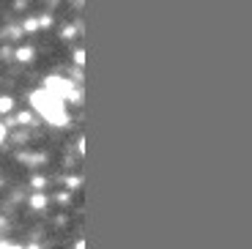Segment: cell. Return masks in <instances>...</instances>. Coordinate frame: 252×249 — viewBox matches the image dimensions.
<instances>
[{
	"instance_id": "1",
	"label": "cell",
	"mask_w": 252,
	"mask_h": 249,
	"mask_svg": "<svg viewBox=\"0 0 252 249\" xmlns=\"http://www.w3.org/2000/svg\"><path fill=\"white\" fill-rule=\"evenodd\" d=\"M31 104H33V110L47 121V124H52V126H66V124H69V112H66L63 99H58L55 93H50L47 88L33 91V93H31Z\"/></svg>"
},
{
	"instance_id": "2",
	"label": "cell",
	"mask_w": 252,
	"mask_h": 249,
	"mask_svg": "<svg viewBox=\"0 0 252 249\" xmlns=\"http://www.w3.org/2000/svg\"><path fill=\"white\" fill-rule=\"evenodd\" d=\"M44 88L50 91V93H55L58 99H69V96L74 93L71 82L63 80V77H47V80H44Z\"/></svg>"
},
{
	"instance_id": "3",
	"label": "cell",
	"mask_w": 252,
	"mask_h": 249,
	"mask_svg": "<svg viewBox=\"0 0 252 249\" xmlns=\"http://www.w3.org/2000/svg\"><path fill=\"white\" fill-rule=\"evenodd\" d=\"M33 58H36L33 47H19V50H17V61H19V63H31Z\"/></svg>"
},
{
	"instance_id": "4",
	"label": "cell",
	"mask_w": 252,
	"mask_h": 249,
	"mask_svg": "<svg viewBox=\"0 0 252 249\" xmlns=\"http://www.w3.org/2000/svg\"><path fill=\"white\" fill-rule=\"evenodd\" d=\"M14 110V99L11 96H0V112H11Z\"/></svg>"
},
{
	"instance_id": "5",
	"label": "cell",
	"mask_w": 252,
	"mask_h": 249,
	"mask_svg": "<svg viewBox=\"0 0 252 249\" xmlns=\"http://www.w3.org/2000/svg\"><path fill=\"white\" fill-rule=\"evenodd\" d=\"M25 28H28V31H36L38 22H36V19H25Z\"/></svg>"
},
{
	"instance_id": "6",
	"label": "cell",
	"mask_w": 252,
	"mask_h": 249,
	"mask_svg": "<svg viewBox=\"0 0 252 249\" xmlns=\"http://www.w3.org/2000/svg\"><path fill=\"white\" fill-rule=\"evenodd\" d=\"M74 58H77V63H80V66L85 63V52H82V50H77V55H74Z\"/></svg>"
},
{
	"instance_id": "7",
	"label": "cell",
	"mask_w": 252,
	"mask_h": 249,
	"mask_svg": "<svg viewBox=\"0 0 252 249\" xmlns=\"http://www.w3.org/2000/svg\"><path fill=\"white\" fill-rule=\"evenodd\" d=\"M3 137H6V126L0 124V143H3Z\"/></svg>"
}]
</instances>
